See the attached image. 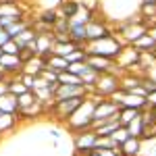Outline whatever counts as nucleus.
Returning <instances> with one entry per match:
<instances>
[{"label":"nucleus","mask_w":156,"mask_h":156,"mask_svg":"<svg viewBox=\"0 0 156 156\" xmlns=\"http://www.w3.org/2000/svg\"><path fill=\"white\" fill-rule=\"evenodd\" d=\"M98 98L100 96H96V94H87L85 100L81 102V106L65 121L67 123V129L71 133H79V131H85V129H92V125H94V106H96Z\"/></svg>","instance_id":"nucleus-1"},{"label":"nucleus","mask_w":156,"mask_h":156,"mask_svg":"<svg viewBox=\"0 0 156 156\" xmlns=\"http://www.w3.org/2000/svg\"><path fill=\"white\" fill-rule=\"evenodd\" d=\"M123 42L115 34H108V36L100 37V40H94V42H87L83 46L85 54H98V56H106V58H117L119 52L123 50Z\"/></svg>","instance_id":"nucleus-2"},{"label":"nucleus","mask_w":156,"mask_h":156,"mask_svg":"<svg viewBox=\"0 0 156 156\" xmlns=\"http://www.w3.org/2000/svg\"><path fill=\"white\" fill-rule=\"evenodd\" d=\"M146 31H148V23H144L142 17H140V19H125V21L117 27V34H115V36L119 37L125 46H129V44H133L140 36H144Z\"/></svg>","instance_id":"nucleus-3"},{"label":"nucleus","mask_w":156,"mask_h":156,"mask_svg":"<svg viewBox=\"0 0 156 156\" xmlns=\"http://www.w3.org/2000/svg\"><path fill=\"white\" fill-rule=\"evenodd\" d=\"M85 100V96H75V98H58L52 100L50 106H46V110H50V115L58 121H67L77 108L81 106V102Z\"/></svg>","instance_id":"nucleus-4"},{"label":"nucleus","mask_w":156,"mask_h":156,"mask_svg":"<svg viewBox=\"0 0 156 156\" xmlns=\"http://www.w3.org/2000/svg\"><path fill=\"white\" fill-rule=\"evenodd\" d=\"M140 56H142V52L140 50H135L133 46H123V50L119 52V56L115 58L117 62V67H119V71H135V73H142L140 71ZM144 75V73H142Z\"/></svg>","instance_id":"nucleus-5"},{"label":"nucleus","mask_w":156,"mask_h":156,"mask_svg":"<svg viewBox=\"0 0 156 156\" xmlns=\"http://www.w3.org/2000/svg\"><path fill=\"white\" fill-rule=\"evenodd\" d=\"M117 90H119V73H100L96 79V85L90 94H96L100 98H108Z\"/></svg>","instance_id":"nucleus-6"},{"label":"nucleus","mask_w":156,"mask_h":156,"mask_svg":"<svg viewBox=\"0 0 156 156\" xmlns=\"http://www.w3.org/2000/svg\"><path fill=\"white\" fill-rule=\"evenodd\" d=\"M119 115V104L112 102L110 98H98L96 106H94V125L96 123H102V121H110L117 119Z\"/></svg>","instance_id":"nucleus-7"},{"label":"nucleus","mask_w":156,"mask_h":156,"mask_svg":"<svg viewBox=\"0 0 156 156\" xmlns=\"http://www.w3.org/2000/svg\"><path fill=\"white\" fill-rule=\"evenodd\" d=\"M0 71L6 77H15L23 71V60L19 58V54H4L0 52Z\"/></svg>","instance_id":"nucleus-8"},{"label":"nucleus","mask_w":156,"mask_h":156,"mask_svg":"<svg viewBox=\"0 0 156 156\" xmlns=\"http://www.w3.org/2000/svg\"><path fill=\"white\" fill-rule=\"evenodd\" d=\"M85 62L87 67H92L96 73H119V67L112 58H106V56H98V54H87L85 56Z\"/></svg>","instance_id":"nucleus-9"},{"label":"nucleus","mask_w":156,"mask_h":156,"mask_svg":"<svg viewBox=\"0 0 156 156\" xmlns=\"http://www.w3.org/2000/svg\"><path fill=\"white\" fill-rule=\"evenodd\" d=\"M73 135H75L73 142H75V150H77V154H85V152L94 150V146H96V137H98L94 129H85V131L73 133Z\"/></svg>","instance_id":"nucleus-10"},{"label":"nucleus","mask_w":156,"mask_h":156,"mask_svg":"<svg viewBox=\"0 0 156 156\" xmlns=\"http://www.w3.org/2000/svg\"><path fill=\"white\" fill-rule=\"evenodd\" d=\"M85 29H87V42H94V40H100V37L112 34L110 27H108V23H106V19H102V17H100V19L94 17L90 23L85 25ZM87 42H85V44H87Z\"/></svg>","instance_id":"nucleus-11"},{"label":"nucleus","mask_w":156,"mask_h":156,"mask_svg":"<svg viewBox=\"0 0 156 156\" xmlns=\"http://www.w3.org/2000/svg\"><path fill=\"white\" fill-rule=\"evenodd\" d=\"M52 46H54V37L52 31H36V42H34V48H36L37 56H48L52 54Z\"/></svg>","instance_id":"nucleus-12"},{"label":"nucleus","mask_w":156,"mask_h":156,"mask_svg":"<svg viewBox=\"0 0 156 156\" xmlns=\"http://www.w3.org/2000/svg\"><path fill=\"white\" fill-rule=\"evenodd\" d=\"M90 90L85 85H73V83H58L54 90V100L58 98H75V96H87Z\"/></svg>","instance_id":"nucleus-13"},{"label":"nucleus","mask_w":156,"mask_h":156,"mask_svg":"<svg viewBox=\"0 0 156 156\" xmlns=\"http://www.w3.org/2000/svg\"><path fill=\"white\" fill-rule=\"evenodd\" d=\"M117 150H119L121 156H140L142 154V137H133V135H129Z\"/></svg>","instance_id":"nucleus-14"},{"label":"nucleus","mask_w":156,"mask_h":156,"mask_svg":"<svg viewBox=\"0 0 156 156\" xmlns=\"http://www.w3.org/2000/svg\"><path fill=\"white\" fill-rule=\"evenodd\" d=\"M46 69V60H44V56H31V58L27 60V62H23V71L21 73H27V75H40V73Z\"/></svg>","instance_id":"nucleus-15"},{"label":"nucleus","mask_w":156,"mask_h":156,"mask_svg":"<svg viewBox=\"0 0 156 156\" xmlns=\"http://www.w3.org/2000/svg\"><path fill=\"white\" fill-rule=\"evenodd\" d=\"M69 40H73L75 44L85 46L87 42V29L83 23H69Z\"/></svg>","instance_id":"nucleus-16"},{"label":"nucleus","mask_w":156,"mask_h":156,"mask_svg":"<svg viewBox=\"0 0 156 156\" xmlns=\"http://www.w3.org/2000/svg\"><path fill=\"white\" fill-rule=\"evenodd\" d=\"M44 112H46V104L40 102V100H36L34 104L21 108V110L17 112V117H23V119H36V117H42Z\"/></svg>","instance_id":"nucleus-17"},{"label":"nucleus","mask_w":156,"mask_h":156,"mask_svg":"<svg viewBox=\"0 0 156 156\" xmlns=\"http://www.w3.org/2000/svg\"><path fill=\"white\" fill-rule=\"evenodd\" d=\"M46 69H50V71H54V73H62V71H67L69 69V62H67V58L65 56H58V54H48L46 56Z\"/></svg>","instance_id":"nucleus-18"},{"label":"nucleus","mask_w":156,"mask_h":156,"mask_svg":"<svg viewBox=\"0 0 156 156\" xmlns=\"http://www.w3.org/2000/svg\"><path fill=\"white\" fill-rule=\"evenodd\" d=\"M0 110L2 112H9V115H17L19 112V104H17V96L6 92L0 96Z\"/></svg>","instance_id":"nucleus-19"},{"label":"nucleus","mask_w":156,"mask_h":156,"mask_svg":"<svg viewBox=\"0 0 156 156\" xmlns=\"http://www.w3.org/2000/svg\"><path fill=\"white\" fill-rule=\"evenodd\" d=\"M121 127L119 119H110V121H102V123H96L92 125V129L96 131V135H112Z\"/></svg>","instance_id":"nucleus-20"},{"label":"nucleus","mask_w":156,"mask_h":156,"mask_svg":"<svg viewBox=\"0 0 156 156\" xmlns=\"http://www.w3.org/2000/svg\"><path fill=\"white\" fill-rule=\"evenodd\" d=\"M140 17L148 25L156 23V2H140Z\"/></svg>","instance_id":"nucleus-21"},{"label":"nucleus","mask_w":156,"mask_h":156,"mask_svg":"<svg viewBox=\"0 0 156 156\" xmlns=\"http://www.w3.org/2000/svg\"><path fill=\"white\" fill-rule=\"evenodd\" d=\"M77 48H83V46H79V44H75L73 40H67V42H54V46H52V52L54 54H58V56H69L73 50H77Z\"/></svg>","instance_id":"nucleus-22"},{"label":"nucleus","mask_w":156,"mask_h":156,"mask_svg":"<svg viewBox=\"0 0 156 156\" xmlns=\"http://www.w3.org/2000/svg\"><path fill=\"white\" fill-rule=\"evenodd\" d=\"M142 115V110H137V108H129V106H119V115H117V119L119 123L125 127L127 123H131L133 119H137Z\"/></svg>","instance_id":"nucleus-23"},{"label":"nucleus","mask_w":156,"mask_h":156,"mask_svg":"<svg viewBox=\"0 0 156 156\" xmlns=\"http://www.w3.org/2000/svg\"><path fill=\"white\" fill-rule=\"evenodd\" d=\"M129 46H133V48L140 50V52H154L156 42H154L150 36H148V34H144V36H140L135 42H133V44H129Z\"/></svg>","instance_id":"nucleus-24"},{"label":"nucleus","mask_w":156,"mask_h":156,"mask_svg":"<svg viewBox=\"0 0 156 156\" xmlns=\"http://www.w3.org/2000/svg\"><path fill=\"white\" fill-rule=\"evenodd\" d=\"M15 127H17V115L2 112V115H0V135H2V133H11Z\"/></svg>","instance_id":"nucleus-25"},{"label":"nucleus","mask_w":156,"mask_h":156,"mask_svg":"<svg viewBox=\"0 0 156 156\" xmlns=\"http://www.w3.org/2000/svg\"><path fill=\"white\" fill-rule=\"evenodd\" d=\"M98 75H100V73H96L94 69H92V67H87V69H85V71L79 75V79H81V85H85V87L92 92V90H94V85H96Z\"/></svg>","instance_id":"nucleus-26"},{"label":"nucleus","mask_w":156,"mask_h":156,"mask_svg":"<svg viewBox=\"0 0 156 156\" xmlns=\"http://www.w3.org/2000/svg\"><path fill=\"white\" fill-rule=\"evenodd\" d=\"M77 9H79V2H77V0H62L60 6H58V12L62 15V17L71 19L73 15L77 12Z\"/></svg>","instance_id":"nucleus-27"},{"label":"nucleus","mask_w":156,"mask_h":156,"mask_svg":"<svg viewBox=\"0 0 156 156\" xmlns=\"http://www.w3.org/2000/svg\"><path fill=\"white\" fill-rule=\"evenodd\" d=\"M125 127H127L129 135H133V137H142V135H144V123H142V115H140L137 119H133L131 123H127Z\"/></svg>","instance_id":"nucleus-28"},{"label":"nucleus","mask_w":156,"mask_h":156,"mask_svg":"<svg viewBox=\"0 0 156 156\" xmlns=\"http://www.w3.org/2000/svg\"><path fill=\"white\" fill-rule=\"evenodd\" d=\"M37 98H36V94L31 92V90H27V92H23L21 96H17V104H19V110L21 108H25V106H29V104H34Z\"/></svg>","instance_id":"nucleus-29"},{"label":"nucleus","mask_w":156,"mask_h":156,"mask_svg":"<svg viewBox=\"0 0 156 156\" xmlns=\"http://www.w3.org/2000/svg\"><path fill=\"white\" fill-rule=\"evenodd\" d=\"M58 83L81 85V79H79V75H75V73H71V71H62V73H58Z\"/></svg>","instance_id":"nucleus-30"},{"label":"nucleus","mask_w":156,"mask_h":156,"mask_svg":"<svg viewBox=\"0 0 156 156\" xmlns=\"http://www.w3.org/2000/svg\"><path fill=\"white\" fill-rule=\"evenodd\" d=\"M94 148L100 150V148H119V146L112 142L110 135H98V137H96V146H94Z\"/></svg>","instance_id":"nucleus-31"},{"label":"nucleus","mask_w":156,"mask_h":156,"mask_svg":"<svg viewBox=\"0 0 156 156\" xmlns=\"http://www.w3.org/2000/svg\"><path fill=\"white\" fill-rule=\"evenodd\" d=\"M110 137H112V142H115L117 146H121L125 140H127V137H129V131H127V127H123V125H121V127H119L115 133H112Z\"/></svg>","instance_id":"nucleus-32"},{"label":"nucleus","mask_w":156,"mask_h":156,"mask_svg":"<svg viewBox=\"0 0 156 156\" xmlns=\"http://www.w3.org/2000/svg\"><path fill=\"white\" fill-rule=\"evenodd\" d=\"M0 52H4V54H19L21 48H19V44H17L15 40H9L6 44H2V46H0Z\"/></svg>","instance_id":"nucleus-33"},{"label":"nucleus","mask_w":156,"mask_h":156,"mask_svg":"<svg viewBox=\"0 0 156 156\" xmlns=\"http://www.w3.org/2000/svg\"><path fill=\"white\" fill-rule=\"evenodd\" d=\"M85 69H87V62H85V60H77V62H69V69H67V71L75 73V75H81Z\"/></svg>","instance_id":"nucleus-34"},{"label":"nucleus","mask_w":156,"mask_h":156,"mask_svg":"<svg viewBox=\"0 0 156 156\" xmlns=\"http://www.w3.org/2000/svg\"><path fill=\"white\" fill-rule=\"evenodd\" d=\"M85 50L83 48H77V50H73L71 54L67 56V62H77V60H85Z\"/></svg>","instance_id":"nucleus-35"},{"label":"nucleus","mask_w":156,"mask_h":156,"mask_svg":"<svg viewBox=\"0 0 156 156\" xmlns=\"http://www.w3.org/2000/svg\"><path fill=\"white\" fill-rule=\"evenodd\" d=\"M19 79L23 81V85L27 87V90H31V92H34V79H36L34 75H27V73H19Z\"/></svg>","instance_id":"nucleus-36"},{"label":"nucleus","mask_w":156,"mask_h":156,"mask_svg":"<svg viewBox=\"0 0 156 156\" xmlns=\"http://www.w3.org/2000/svg\"><path fill=\"white\" fill-rule=\"evenodd\" d=\"M40 75H42V77H44L48 83H56V81H58V73L50 71V69H44V71L40 73Z\"/></svg>","instance_id":"nucleus-37"},{"label":"nucleus","mask_w":156,"mask_h":156,"mask_svg":"<svg viewBox=\"0 0 156 156\" xmlns=\"http://www.w3.org/2000/svg\"><path fill=\"white\" fill-rule=\"evenodd\" d=\"M94 150H96V148H94ZM96 152H98V156H121L117 148H100Z\"/></svg>","instance_id":"nucleus-38"},{"label":"nucleus","mask_w":156,"mask_h":156,"mask_svg":"<svg viewBox=\"0 0 156 156\" xmlns=\"http://www.w3.org/2000/svg\"><path fill=\"white\" fill-rule=\"evenodd\" d=\"M146 102H148V108L156 110V90H154V92H148V94H146Z\"/></svg>","instance_id":"nucleus-39"},{"label":"nucleus","mask_w":156,"mask_h":156,"mask_svg":"<svg viewBox=\"0 0 156 156\" xmlns=\"http://www.w3.org/2000/svg\"><path fill=\"white\" fill-rule=\"evenodd\" d=\"M9 40H12V37L6 34V29H2V27H0V46H2V44H6Z\"/></svg>","instance_id":"nucleus-40"},{"label":"nucleus","mask_w":156,"mask_h":156,"mask_svg":"<svg viewBox=\"0 0 156 156\" xmlns=\"http://www.w3.org/2000/svg\"><path fill=\"white\" fill-rule=\"evenodd\" d=\"M146 34H148V36H150V37H152V40L156 42V23L148 25V31H146Z\"/></svg>","instance_id":"nucleus-41"},{"label":"nucleus","mask_w":156,"mask_h":156,"mask_svg":"<svg viewBox=\"0 0 156 156\" xmlns=\"http://www.w3.org/2000/svg\"><path fill=\"white\" fill-rule=\"evenodd\" d=\"M6 92H9V83H6V79H4V81H0V96L6 94Z\"/></svg>","instance_id":"nucleus-42"},{"label":"nucleus","mask_w":156,"mask_h":156,"mask_svg":"<svg viewBox=\"0 0 156 156\" xmlns=\"http://www.w3.org/2000/svg\"><path fill=\"white\" fill-rule=\"evenodd\" d=\"M4 79H6V75H4V73L0 71V81H4Z\"/></svg>","instance_id":"nucleus-43"},{"label":"nucleus","mask_w":156,"mask_h":156,"mask_svg":"<svg viewBox=\"0 0 156 156\" xmlns=\"http://www.w3.org/2000/svg\"><path fill=\"white\" fill-rule=\"evenodd\" d=\"M140 2H156V0H140Z\"/></svg>","instance_id":"nucleus-44"},{"label":"nucleus","mask_w":156,"mask_h":156,"mask_svg":"<svg viewBox=\"0 0 156 156\" xmlns=\"http://www.w3.org/2000/svg\"><path fill=\"white\" fill-rule=\"evenodd\" d=\"M154 56H156V48H154Z\"/></svg>","instance_id":"nucleus-45"},{"label":"nucleus","mask_w":156,"mask_h":156,"mask_svg":"<svg viewBox=\"0 0 156 156\" xmlns=\"http://www.w3.org/2000/svg\"><path fill=\"white\" fill-rule=\"evenodd\" d=\"M0 115H2V110H0Z\"/></svg>","instance_id":"nucleus-46"}]
</instances>
